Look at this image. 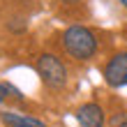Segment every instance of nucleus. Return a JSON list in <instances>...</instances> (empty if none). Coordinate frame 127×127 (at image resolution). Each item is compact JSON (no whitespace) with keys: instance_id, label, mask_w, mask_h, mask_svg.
Returning a JSON list of instances; mask_svg holds the SVG:
<instances>
[{"instance_id":"3","label":"nucleus","mask_w":127,"mask_h":127,"mask_svg":"<svg viewBox=\"0 0 127 127\" xmlns=\"http://www.w3.org/2000/svg\"><path fill=\"white\" fill-rule=\"evenodd\" d=\"M104 83L109 88H125L127 86V51H118L104 65Z\"/></svg>"},{"instance_id":"9","label":"nucleus","mask_w":127,"mask_h":127,"mask_svg":"<svg viewBox=\"0 0 127 127\" xmlns=\"http://www.w3.org/2000/svg\"><path fill=\"white\" fill-rule=\"evenodd\" d=\"M63 2H69V5H74V2H79V0H63Z\"/></svg>"},{"instance_id":"4","label":"nucleus","mask_w":127,"mask_h":127,"mask_svg":"<svg viewBox=\"0 0 127 127\" xmlns=\"http://www.w3.org/2000/svg\"><path fill=\"white\" fill-rule=\"evenodd\" d=\"M76 123L81 127H104L106 113L97 102H86L76 109Z\"/></svg>"},{"instance_id":"2","label":"nucleus","mask_w":127,"mask_h":127,"mask_svg":"<svg viewBox=\"0 0 127 127\" xmlns=\"http://www.w3.org/2000/svg\"><path fill=\"white\" fill-rule=\"evenodd\" d=\"M35 69L49 90H63L67 86V67L56 53H39L35 60Z\"/></svg>"},{"instance_id":"8","label":"nucleus","mask_w":127,"mask_h":127,"mask_svg":"<svg viewBox=\"0 0 127 127\" xmlns=\"http://www.w3.org/2000/svg\"><path fill=\"white\" fill-rule=\"evenodd\" d=\"M5 99H7V95H5V86H2V83H0V104H2Z\"/></svg>"},{"instance_id":"5","label":"nucleus","mask_w":127,"mask_h":127,"mask_svg":"<svg viewBox=\"0 0 127 127\" xmlns=\"http://www.w3.org/2000/svg\"><path fill=\"white\" fill-rule=\"evenodd\" d=\"M0 118H2V123L7 127H49L44 120H39V118L14 113V111H5V113H0Z\"/></svg>"},{"instance_id":"6","label":"nucleus","mask_w":127,"mask_h":127,"mask_svg":"<svg viewBox=\"0 0 127 127\" xmlns=\"http://www.w3.org/2000/svg\"><path fill=\"white\" fill-rule=\"evenodd\" d=\"M111 127H127V113L125 111H118V113L111 116V120H109Z\"/></svg>"},{"instance_id":"10","label":"nucleus","mask_w":127,"mask_h":127,"mask_svg":"<svg viewBox=\"0 0 127 127\" xmlns=\"http://www.w3.org/2000/svg\"><path fill=\"white\" fill-rule=\"evenodd\" d=\"M118 2H120V5H123V7H127V0H118Z\"/></svg>"},{"instance_id":"7","label":"nucleus","mask_w":127,"mask_h":127,"mask_svg":"<svg viewBox=\"0 0 127 127\" xmlns=\"http://www.w3.org/2000/svg\"><path fill=\"white\" fill-rule=\"evenodd\" d=\"M2 86H5V95H7V97H14L16 102H23V95H21L19 88H14L12 83H2Z\"/></svg>"},{"instance_id":"1","label":"nucleus","mask_w":127,"mask_h":127,"mask_svg":"<svg viewBox=\"0 0 127 127\" xmlns=\"http://www.w3.org/2000/svg\"><path fill=\"white\" fill-rule=\"evenodd\" d=\"M63 49L69 58L86 63L97 56L99 42H97V35L88 26H69L63 32Z\"/></svg>"}]
</instances>
